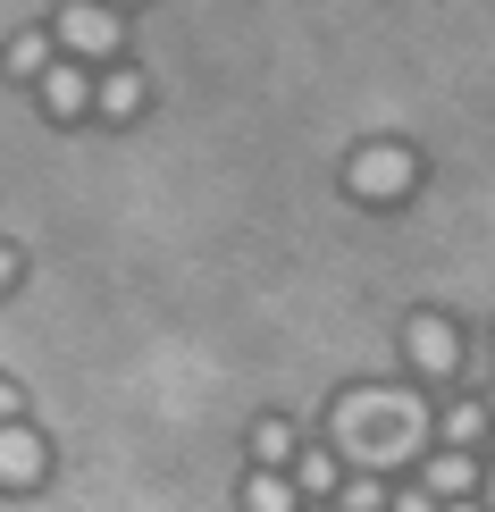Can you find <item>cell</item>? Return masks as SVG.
<instances>
[{"label": "cell", "mask_w": 495, "mask_h": 512, "mask_svg": "<svg viewBox=\"0 0 495 512\" xmlns=\"http://www.w3.org/2000/svg\"><path fill=\"white\" fill-rule=\"evenodd\" d=\"M336 437H344V454H361V462L412 454V445L428 437V412L403 403V395H386V387H344L336 395Z\"/></svg>", "instance_id": "obj_1"}, {"label": "cell", "mask_w": 495, "mask_h": 512, "mask_svg": "<svg viewBox=\"0 0 495 512\" xmlns=\"http://www.w3.org/2000/svg\"><path fill=\"white\" fill-rule=\"evenodd\" d=\"M412 185H420V152H412V143H361V152L353 160H344V194H353V202H403V194H412Z\"/></svg>", "instance_id": "obj_2"}, {"label": "cell", "mask_w": 495, "mask_h": 512, "mask_svg": "<svg viewBox=\"0 0 495 512\" xmlns=\"http://www.w3.org/2000/svg\"><path fill=\"white\" fill-rule=\"evenodd\" d=\"M403 361H412V378L445 387V378L462 370V328L445 311H412V319H403Z\"/></svg>", "instance_id": "obj_3"}, {"label": "cell", "mask_w": 495, "mask_h": 512, "mask_svg": "<svg viewBox=\"0 0 495 512\" xmlns=\"http://www.w3.org/2000/svg\"><path fill=\"white\" fill-rule=\"evenodd\" d=\"M59 42H68L76 59H118L126 17L110 9V0H68V9H59Z\"/></svg>", "instance_id": "obj_4"}, {"label": "cell", "mask_w": 495, "mask_h": 512, "mask_svg": "<svg viewBox=\"0 0 495 512\" xmlns=\"http://www.w3.org/2000/svg\"><path fill=\"white\" fill-rule=\"evenodd\" d=\"M51 479V445H42V429H26V420H0V487L9 496H26V487Z\"/></svg>", "instance_id": "obj_5"}, {"label": "cell", "mask_w": 495, "mask_h": 512, "mask_svg": "<svg viewBox=\"0 0 495 512\" xmlns=\"http://www.w3.org/2000/svg\"><path fill=\"white\" fill-rule=\"evenodd\" d=\"M479 454H470V445H437V454H428L420 462V487H428V496H437V504H454V496H479Z\"/></svg>", "instance_id": "obj_6"}, {"label": "cell", "mask_w": 495, "mask_h": 512, "mask_svg": "<svg viewBox=\"0 0 495 512\" xmlns=\"http://www.w3.org/2000/svg\"><path fill=\"white\" fill-rule=\"evenodd\" d=\"M42 110L51 118H84L93 110V68H84V59H51V68H42Z\"/></svg>", "instance_id": "obj_7"}, {"label": "cell", "mask_w": 495, "mask_h": 512, "mask_svg": "<svg viewBox=\"0 0 495 512\" xmlns=\"http://www.w3.org/2000/svg\"><path fill=\"white\" fill-rule=\"evenodd\" d=\"M143 101H152V84H143L135 68H101V76H93V110H101V118L126 126V118H143Z\"/></svg>", "instance_id": "obj_8"}, {"label": "cell", "mask_w": 495, "mask_h": 512, "mask_svg": "<svg viewBox=\"0 0 495 512\" xmlns=\"http://www.w3.org/2000/svg\"><path fill=\"white\" fill-rule=\"evenodd\" d=\"M286 471H294V487H303V504H328L344 487V454H336V445H303Z\"/></svg>", "instance_id": "obj_9"}, {"label": "cell", "mask_w": 495, "mask_h": 512, "mask_svg": "<svg viewBox=\"0 0 495 512\" xmlns=\"http://www.w3.org/2000/svg\"><path fill=\"white\" fill-rule=\"evenodd\" d=\"M51 59H59V34H9V51H0V68H9V76H26V84H42V68H51Z\"/></svg>", "instance_id": "obj_10"}, {"label": "cell", "mask_w": 495, "mask_h": 512, "mask_svg": "<svg viewBox=\"0 0 495 512\" xmlns=\"http://www.w3.org/2000/svg\"><path fill=\"white\" fill-rule=\"evenodd\" d=\"M244 512H303L294 471H252V479H244Z\"/></svg>", "instance_id": "obj_11"}, {"label": "cell", "mask_w": 495, "mask_h": 512, "mask_svg": "<svg viewBox=\"0 0 495 512\" xmlns=\"http://www.w3.org/2000/svg\"><path fill=\"white\" fill-rule=\"evenodd\" d=\"M487 403H445V412H437V445H479L487 437Z\"/></svg>", "instance_id": "obj_12"}, {"label": "cell", "mask_w": 495, "mask_h": 512, "mask_svg": "<svg viewBox=\"0 0 495 512\" xmlns=\"http://www.w3.org/2000/svg\"><path fill=\"white\" fill-rule=\"evenodd\" d=\"M252 462H261V471H286L294 462V420H261V429H252Z\"/></svg>", "instance_id": "obj_13"}, {"label": "cell", "mask_w": 495, "mask_h": 512, "mask_svg": "<svg viewBox=\"0 0 495 512\" xmlns=\"http://www.w3.org/2000/svg\"><path fill=\"white\" fill-rule=\"evenodd\" d=\"M386 504H395V496H386L378 471H353V479L336 487V512H386Z\"/></svg>", "instance_id": "obj_14"}, {"label": "cell", "mask_w": 495, "mask_h": 512, "mask_svg": "<svg viewBox=\"0 0 495 512\" xmlns=\"http://www.w3.org/2000/svg\"><path fill=\"white\" fill-rule=\"evenodd\" d=\"M17 277H26V261H17V244H0V294H17Z\"/></svg>", "instance_id": "obj_15"}, {"label": "cell", "mask_w": 495, "mask_h": 512, "mask_svg": "<svg viewBox=\"0 0 495 512\" xmlns=\"http://www.w3.org/2000/svg\"><path fill=\"white\" fill-rule=\"evenodd\" d=\"M386 512H437V496H428V487H403V496L386 504Z\"/></svg>", "instance_id": "obj_16"}, {"label": "cell", "mask_w": 495, "mask_h": 512, "mask_svg": "<svg viewBox=\"0 0 495 512\" xmlns=\"http://www.w3.org/2000/svg\"><path fill=\"white\" fill-rule=\"evenodd\" d=\"M17 412H26V395H17L9 378H0V420H17Z\"/></svg>", "instance_id": "obj_17"}, {"label": "cell", "mask_w": 495, "mask_h": 512, "mask_svg": "<svg viewBox=\"0 0 495 512\" xmlns=\"http://www.w3.org/2000/svg\"><path fill=\"white\" fill-rule=\"evenodd\" d=\"M437 512H487V496H454V504H437Z\"/></svg>", "instance_id": "obj_18"}, {"label": "cell", "mask_w": 495, "mask_h": 512, "mask_svg": "<svg viewBox=\"0 0 495 512\" xmlns=\"http://www.w3.org/2000/svg\"><path fill=\"white\" fill-rule=\"evenodd\" d=\"M479 487H487V512H495V462H487V479H479Z\"/></svg>", "instance_id": "obj_19"}, {"label": "cell", "mask_w": 495, "mask_h": 512, "mask_svg": "<svg viewBox=\"0 0 495 512\" xmlns=\"http://www.w3.org/2000/svg\"><path fill=\"white\" fill-rule=\"evenodd\" d=\"M303 512H336V504H303Z\"/></svg>", "instance_id": "obj_20"}, {"label": "cell", "mask_w": 495, "mask_h": 512, "mask_svg": "<svg viewBox=\"0 0 495 512\" xmlns=\"http://www.w3.org/2000/svg\"><path fill=\"white\" fill-rule=\"evenodd\" d=\"M487 412H495V395H487Z\"/></svg>", "instance_id": "obj_21"}, {"label": "cell", "mask_w": 495, "mask_h": 512, "mask_svg": "<svg viewBox=\"0 0 495 512\" xmlns=\"http://www.w3.org/2000/svg\"><path fill=\"white\" fill-rule=\"evenodd\" d=\"M110 9H118V0H110Z\"/></svg>", "instance_id": "obj_22"}]
</instances>
